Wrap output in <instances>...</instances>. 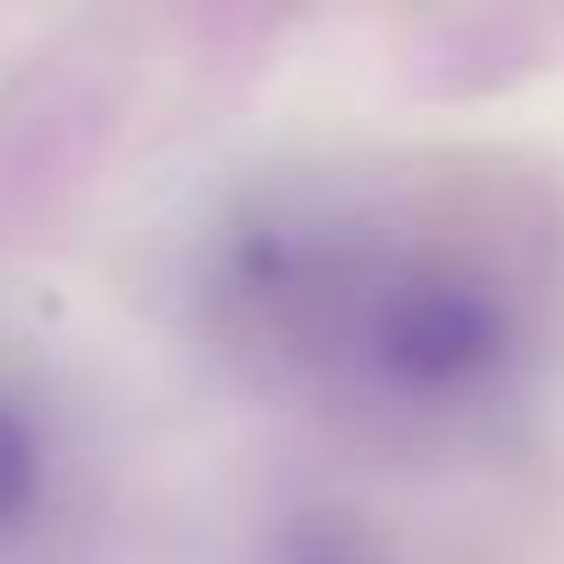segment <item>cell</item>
Here are the masks:
<instances>
[{
    "label": "cell",
    "instance_id": "1",
    "mask_svg": "<svg viewBox=\"0 0 564 564\" xmlns=\"http://www.w3.org/2000/svg\"><path fill=\"white\" fill-rule=\"evenodd\" d=\"M322 315H336L350 358L379 400L422 414L479 408L522 365V301L479 258L408 250V258H350L336 250ZM315 315V322H322Z\"/></svg>",
    "mask_w": 564,
    "mask_h": 564
},
{
    "label": "cell",
    "instance_id": "2",
    "mask_svg": "<svg viewBox=\"0 0 564 564\" xmlns=\"http://www.w3.org/2000/svg\"><path fill=\"white\" fill-rule=\"evenodd\" d=\"M36 500H43V443L29 429V414L14 400H0V536L14 522H29Z\"/></svg>",
    "mask_w": 564,
    "mask_h": 564
}]
</instances>
